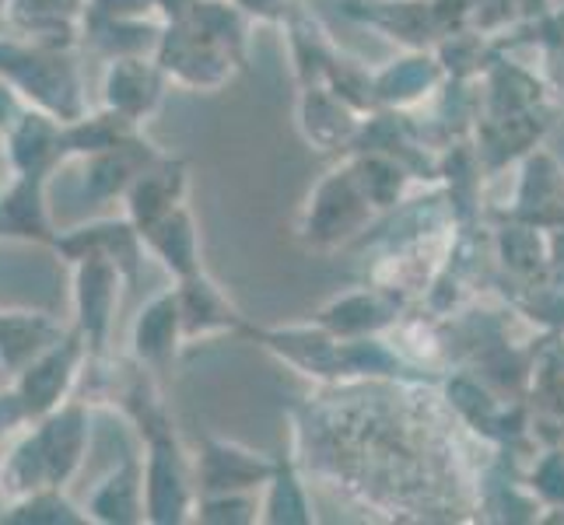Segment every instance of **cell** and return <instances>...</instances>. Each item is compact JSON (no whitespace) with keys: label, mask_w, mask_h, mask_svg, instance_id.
<instances>
[{"label":"cell","mask_w":564,"mask_h":525,"mask_svg":"<svg viewBox=\"0 0 564 525\" xmlns=\"http://www.w3.org/2000/svg\"><path fill=\"white\" fill-rule=\"evenodd\" d=\"M77 417H64V420H53L50 424V431L43 435V462L50 466V473L53 477H64L70 470V462H74V452H77Z\"/></svg>","instance_id":"6da1fadb"},{"label":"cell","mask_w":564,"mask_h":525,"mask_svg":"<svg viewBox=\"0 0 564 525\" xmlns=\"http://www.w3.org/2000/svg\"><path fill=\"white\" fill-rule=\"evenodd\" d=\"M64 372H67V358L56 354V358H50L43 368H35V372L25 379V396H29L32 411H43V406H50V400L61 393Z\"/></svg>","instance_id":"7a4b0ae2"},{"label":"cell","mask_w":564,"mask_h":525,"mask_svg":"<svg viewBox=\"0 0 564 525\" xmlns=\"http://www.w3.org/2000/svg\"><path fill=\"white\" fill-rule=\"evenodd\" d=\"M102 298H106V270L91 266L85 274V319L91 322V329L102 326V313H106Z\"/></svg>","instance_id":"3957f363"},{"label":"cell","mask_w":564,"mask_h":525,"mask_svg":"<svg viewBox=\"0 0 564 525\" xmlns=\"http://www.w3.org/2000/svg\"><path fill=\"white\" fill-rule=\"evenodd\" d=\"M46 141H50V130L43 123H29L22 138H18V158H22V165H35L43 158Z\"/></svg>","instance_id":"277c9868"}]
</instances>
